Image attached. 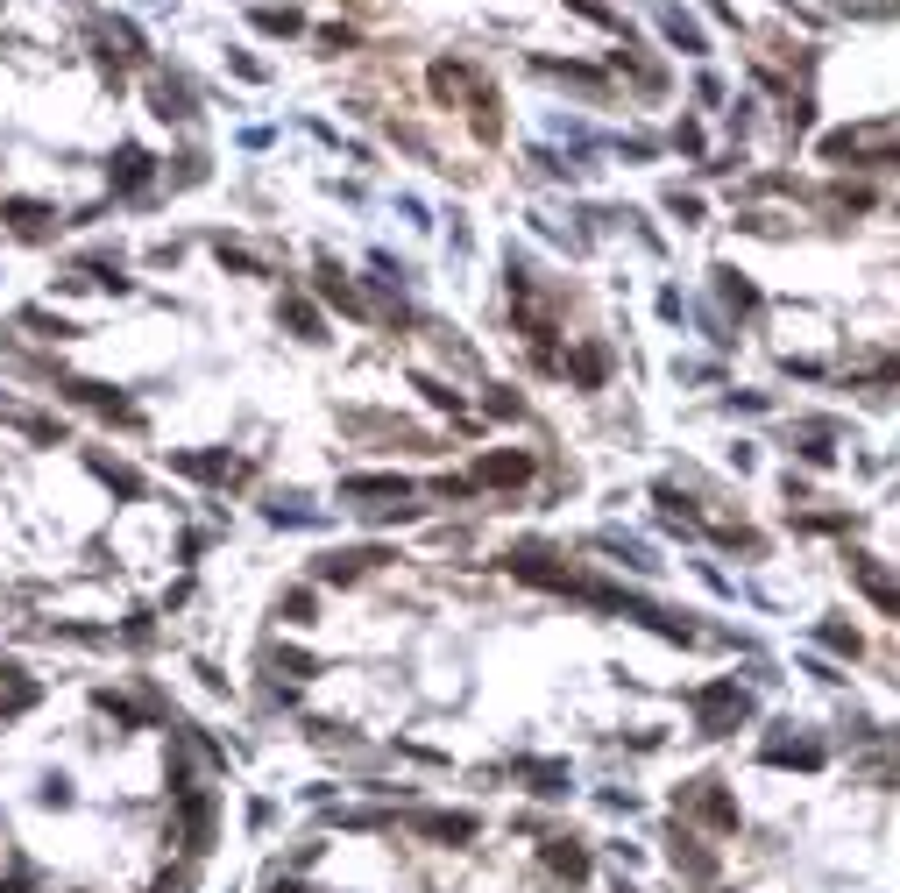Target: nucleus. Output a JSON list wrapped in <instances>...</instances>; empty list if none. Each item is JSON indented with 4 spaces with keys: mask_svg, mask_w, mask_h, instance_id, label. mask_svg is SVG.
Returning <instances> with one entry per match:
<instances>
[{
    "mask_svg": "<svg viewBox=\"0 0 900 893\" xmlns=\"http://www.w3.org/2000/svg\"><path fill=\"white\" fill-rule=\"evenodd\" d=\"M29 702H36V681H22V667L0 660V716H22Z\"/></svg>",
    "mask_w": 900,
    "mask_h": 893,
    "instance_id": "39448f33",
    "label": "nucleus"
},
{
    "mask_svg": "<svg viewBox=\"0 0 900 893\" xmlns=\"http://www.w3.org/2000/svg\"><path fill=\"white\" fill-rule=\"evenodd\" d=\"M156 114H163V121H185V114H192V93L178 86V78H163V86H156Z\"/></svg>",
    "mask_w": 900,
    "mask_h": 893,
    "instance_id": "6e6552de",
    "label": "nucleus"
},
{
    "mask_svg": "<svg viewBox=\"0 0 900 893\" xmlns=\"http://www.w3.org/2000/svg\"><path fill=\"white\" fill-rule=\"evenodd\" d=\"M192 886V872H171V879H156V893H185Z\"/></svg>",
    "mask_w": 900,
    "mask_h": 893,
    "instance_id": "4468645a",
    "label": "nucleus"
},
{
    "mask_svg": "<svg viewBox=\"0 0 900 893\" xmlns=\"http://www.w3.org/2000/svg\"><path fill=\"white\" fill-rule=\"evenodd\" d=\"M823 645H837V653H858V638H851L844 624H823Z\"/></svg>",
    "mask_w": 900,
    "mask_h": 893,
    "instance_id": "ddd939ff",
    "label": "nucleus"
},
{
    "mask_svg": "<svg viewBox=\"0 0 900 893\" xmlns=\"http://www.w3.org/2000/svg\"><path fill=\"white\" fill-rule=\"evenodd\" d=\"M667 36H674V43H681V50H702V29H695V22H688V15H667Z\"/></svg>",
    "mask_w": 900,
    "mask_h": 893,
    "instance_id": "9b49d317",
    "label": "nucleus"
},
{
    "mask_svg": "<svg viewBox=\"0 0 900 893\" xmlns=\"http://www.w3.org/2000/svg\"><path fill=\"white\" fill-rule=\"evenodd\" d=\"M851 575H858V589H865L872 603H886V610L900 617V582L886 575V567H879V560H851Z\"/></svg>",
    "mask_w": 900,
    "mask_h": 893,
    "instance_id": "7ed1b4c3",
    "label": "nucleus"
},
{
    "mask_svg": "<svg viewBox=\"0 0 900 893\" xmlns=\"http://www.w3.org/2000/svg\"><path fill=\"white\" fill-rule=\"evenodd\" d=\"M475 475H482V482H525V475H532V461H525V454H489Z\"/></svg>",
    "mask_w": 900,
    "mask_h": 893,
    "instance_id": "0eeeda50",
    "label": "nucleus"
},
{
    "mask_svg": "<svg viewBox=\"0 0 900 893\" xmlns=\"http://www.w3.org/2000/svg\"><path fill=\"white\" fill-rule=\"evenodd\" d=\"M284 617H291V624H312V596L291 589V596H284Z\"/></svg>",
    "mask_w": 900,
    "mask_h": 893,
    "instance_id": "f8f14e48",
    "label": "nucleus"
},
{
    "mask_svg": "<svg viewBox=\"0 0 900 893\" xmlns=\"http://www.w3.org/2000/svg\"><path fill=\"white\" fill-rule=\"evenodd\" d=\"M674 865H681L688 879H709V872H716V858H709V851H695L688 837H674Z\"/></svg>",
    "mask_w": 900,
    "mask_h": 893,
    "instance_id": "9d476101",
    "label": "nucleus"
},
{
    "mask_svg": "<svg viewBox=\"0 0 900 893\" xmlns=\"http://www.w3.org/2000/svg\"><path fill=\"white\" fill-rule=\"evenodd\" d=\"M213 844V794H185V851H206Z\"/></svg>",
    "mask_w": 900,
    "mask_h": 893,
    "instance_id": "20e7f679",
    "label": "nucleus"
},
{
    "mask_svg": "<svg viewBox=\"0 0 900 893\" xmlns=\"http://www.w3.org/2000/svg\"><path fill=\"white\" fill-rule=\"evenodd\" d=\"M341 504L348 511H369V518L412 511V482H404V475H355V482H341Z\"/></svg>",
    "mask_w": 900,
    "mask_h": 893,
    "instance_id": "f257e3e1",
    "label": "nucleus"
},
{
    "mask_svg": "<svg viewBox=\"0 0 900 893\" xmlns=\"http://www.w3.org/2000/svg\"><path fill=\"white\" fill-rule=\"evenodd\" d=\"M695 709H702V723H709V730H723V723H738L752 702H745V688H738V681H716V688H702V695H695Z\"/></svg>",
    "mask_w": 900,
    "mask_h": 893,
    "instance_id": "f03ea898",
    "label": "nucleus"
},
{
    "mask_svg": "<svg viewBox=\"0 0 900 893\" xmlns=\"http://www.w3.org/2000/svg\"><path fill=\"white\" fill-rule=\"evenodd\" d=\"M546 865H553L560 879H589V851H582L575 837H560V844H546Z\"/></svg>",
    "mask_w": 900,
    "mask_h": 893,
    "instance_id": "423d86ee",
    "label": "nucleus"
},
{
    "mask_svg": "<svg viewBox=\"0 0 900 893\" xmlns=\"http://www.w3.org/2000/svg\"><path fill=\"white\" fill-rule=\"evenodd\" d=\"M142 178H149V156H142V149H121V156H114V185H121V192H135Z\"/></svg>",
    "mask_w": 900,
    "mask_h": 893,
    "instance_id": "1a4fd4ad",
    "label": "nucleus"
}]
</instances>
